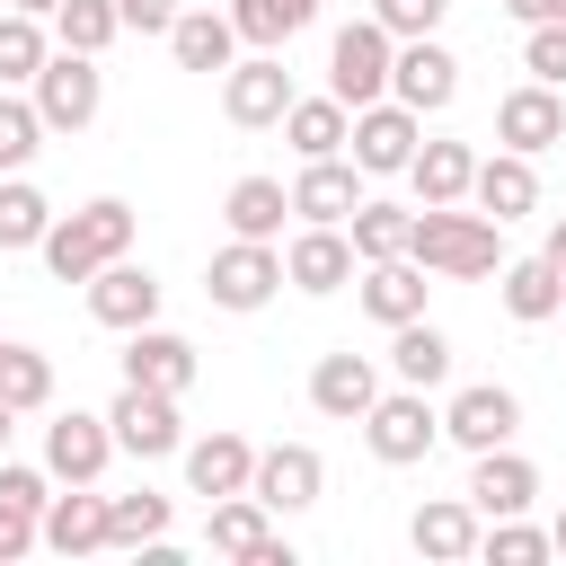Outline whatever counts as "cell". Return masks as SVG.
Instances as JSON below:
<instances>
[{
	"instance_id": "6da1fadb",
	"label": "cell",
	"mask_w": 566,
	"mask_h": 566,
	"mask_svg": "<svg viewBox=\"0 0 566 566\" xmlns=\"http://www.w3.org/2000/svg\"><path fill=\"white\" fill-rule=\"evenodd\" d=\"M407 256H416L424 274L478 283V274H495V265H504V221L460 212V203H416V221H407Z\"/></svg>"
},
{
	"instance_id": "7a4b0ae2",
	"label": "cell",
	"mask_w": 566,
	"mask_h": 566,
	"mask_svg": "<svg viewBox=\"0 0 566 566\" xmlns=\"http://www.w3.org/2000/svg\"><path fill=\"white\" fill-rule=\"evenodd\" d=\"M35 256H44L53 283H88L106 256H133V203L124 195H97L80 212H53V230L35 239Z\"/></svg>"
},
{
	"instance_id": "3957f363",
	"label": "cell",
	"mask_w": 566,
	"mask_h": 566,
	"mask_svg": "<svg viewBox=\"0 0 566 566\" xmlns=\"http://www.w3.org/2000/svg\"><path fill=\"white\" fill-rule=\"evenodd\" d=\"M27 88H35L44 133H88V124H97V106H106V71H97V53H71V44H53V53H44V71H35Z\"/></svg>"
},
{
	"instance_id": "277c9868",
	"label": "cell",
	"mask_w": 566,
	"mask_h": 566,
	"mask_svg": "<svg viewBox=\"0 0 566 566\" xmlns=\"http://www.w3.org/2000/svg\"><path fill=\"white\" fill-rule=\"evenodd\" d=\"M363 442H371L380 469H416V460H433V442H442V407H424V389H380V398L363 407Z\"/></svg>"
},
{
	"instance_id": "5b68a950",
	"label": "cell",
	"mask_w": 566,
	"mask_h": 566,
	"mask_svg": "<svg viewBox=\"0 0 566 566\" xmlns=\"http://www.w3.org/2000/svg\"><path fill=\"white\" fill-rule=\"evenodd\" d=\"M389 53H398V35H389L380 18L336 27V44H327V97H336V106H371V97H389Z\"/></svg>"
},
{
	"instance_id": "8992f818",
	"label": "cell",
	"mask_w": 566,
	"mask_h": 566,
	"mask_svg": "<svg viewBox=\"0 0 566 566\" xmlns=\"http://www.w3.org/2000/svg\"><path fill=\"white\" fill-rule=\"evenodd\" d=\"M416 142H424V115L398 106V97H371V106H354V124H345V159H354L363 177H407Z\"/></svg>"
},
{
	"instance_id": "52a82bcc",
	"label": "cell",
	"mask_w": 566,
	"mask_h": 566,
	"mask_svg": "<svg viewBox=\"0 0 566 566\" xmlns=\"http://www.w3.org/2000/svg\"><path fill=\"white\" fill-rule=\"evenodd\" d=\"M106 433H115V451H133V460H168V451H186V416H177V398H168V389H142V380L115 389Z\"/></svg>"
},
{
	"instance_id": "ba28073f",
	"label": "cell",
	"mask_w": 566,
	"mask_h": 566,
	"mask_svg": "<svg viewBox=\"0 0 566 566\" xmlns=\"http://www.w3.org/2000/svg\"><path fill=\"white\" fill-rule=\"evenodd\" d=\"M203 548H212V557H239V566H292V539L274 531V513H265L248 486H239V495H212Z\"/></svg>"
},
{
	"instance_id": "9c48e42d",
	"label": "cell",
	"mask_w": 566,
	"mask_h": 566,
	"mask_svg": "<svg viewBox=\"0 0 566 566\" xmlns=\"http://www.w3.org/2000/svg\"><path fill=\"white\" fill-rule=\"evenodd\" d=\"M203 292H212V310H265L274 292H283V248L274 239H230L221 256H212V274H203Z\"/></svg>"
},
{
	"instance_id": "30bf717a",
	"label": "cell",
	"mask_w": 566,
	"mask_h": 566,
	"mask_svg": "<svg viewBox=\"0 0 566 566\" xmlns=\"http://www.w3.org/2000/svg\"><path fill=\"white\" fill-rule=\"evenodd\" d=\"M522 433V398L504 389V380H469V389H451V407H442V442H460V451H495V442H513Z\"/></svg>"
},
{
	"instance_id": "8fae6325",
	"label": "cell",
	"mask_w": 566,
	"mask_h": 566,
	"mask_svg": "<svg viewBox=\"0 0 566 566\" xmlns=\"http://www.w3.org/2000/svg\"><path fill=\"white\" fill-rule=\"evenodd\" d=\"M106 460H115L106 416L71 407V416H53V424H44V478H53V486H97V478H106Z\"/></svg>"
},
{
	"instance_id": "7c38bea8",
	"label": "cell",
	"mask_w": 566,
	"mask_h": 566,
	"mask_svg": "<svg viewBox=\"0 0 566 566\" xmlns=\"http://www.w3.org/2000/svg\"><path fill=\"white\" fill-rule=\"evenodd\" d=\"M389 97H398V106H416V115H442V106L460 97V62H451V44L407 35V44L389 53Z\"/></svg>"
},
{
	"instance_id": "4fadbf2b",
	"label": "cell",
	"mask_w": 566,
	"mask_h": 566,
	"mask_svg": "<svg viewBox=\"0 0 566 566\" xmlns=\"http://www.w3.org/2000/svg\"><path fill=\"white\" fill-rule=\"evenodd\" d=\"M283 106H292V71H283L274 53H248V62H230V71H221V115H230L239 133L283 124Z\"/></svg>"
},
{
	"instance_id": "5bb4252c",
	"label": "cell",
	"mask_w": 566,
	"mask_h": 566,
	"mask_svg": "<svg viewBox=\"0 0 566 566\" xmlns=\"http://www.w3.org/2000/svg\"><path fill=\"white\" fill-rule=\"evenodd\" d=\"M283 283L310 292V301L345 292V283H354V239H345V221H301V239L283 248Z\"/></svg>"
},
{
	"instance_id": "9a60e30c",
	"label": "cell",
	"mask_w": 566,
	"mask_h": 566,
	"mask_svg": "<svg viewBox=\"0 0 566 566\" xmlns=\"http://www.w3.org/2000/svg\"><path fill=\"white\" fill-rule=\"evenodd\" d=\"M318 486H327V460H318L310 442H274V451H256V469H248V495H256L265 513H310Z\"/></svg>"
},
{
	"instance_id": "2e32d148",
	"label": "cell",
	"mask_w": 566,
	"mask_h": 566,
	"mask_svg": "<svg viewBox=\"0 0 566 566\" xmlns=\"http://www.w3.org/2000/svg\"><path fill=\"white\" fill-rule=\"evenodd\" d=\"M495 142H504V150H522V159H539L548 142H566V97H557L548 80L504 88V97H495Z\"/></svg>"
},
{
	"instance_id": "e0dca14e",
	"label": "cell",
	"mask_w": 566,
	"mask_h": 566,
	"mask_svg": "<svg viewBox=\"0 0 566 566\" xmlns=\"http://www.w3.org/2000/svg\"><path fill=\"white\" fill-rule=\"evenodd\" d=\"M88 318L115 327V336H124V327H150V318H159V274L133 265V256H106V265L88 274Z\"/></svg>"
},
{
	"instance_id": "ac0fdd59",
	"label": "cell",
	"mask_w": 566,
	"mask_h": 566,
	"mask_svg": "<svg viewBox=\"0 0 566 566\" xmlns=\"http://www.w3.org/2000/svg\"><path fill=\"white\" fill-rule=\"evenodd\" d=\"M124 380H142V389H168V398H186L195 389V345L177 336V327H124Z\"/></svg>"
},
{
	"instance_id": "d6986e66",
	"label": "cell",
	"mask_w": 566,
	"mask_h": 566,
	"mask_svg": "<svg viewBox=\"0 0 566 566\" xmlns=\"http://www.w3.org/2000/svg\"><path fill=\"white\" fill-rule=\"evenodd\" d=\"M380 398V371H371V354H318L310 363V407L318 416H336V424H363V407Z\"/></svg>"
},
{
	"instance_id": "ffe728a7",
	"label": "cell",
	"mask_w": 566,
	"mask_h": 566,
	"mask_svg": "<svg viewBox=\"0 0 566 566\" xmlns=\"http://www.w3.org/2000/svg\"><path fill=\"white\" fill-rule=\"evenodd\" d=\"M478 469H469V504L495 522V513H531L539 504V469L513 451V442H495V451H469Z\"/></svg>"
},
{
	"instance_id": "44dd1931",
	"label": "cell",
	"mask_w": 566,
	"mask_h": 566,
	"mask_svg": "<svg viewBox=\"0 0 566 566\" xmlns=\"http://www.w3.org/2000/svg\"><path fill=\"white\" fill-rule=\"evenodd\" d=\"M469 203H478L486 221H522V212H539V168H531L522 150H495V159L469 168Z\"/></svg>"
},
{
	"instance_id": "7402d4cb",
	"label": "cell",
	"mask_w": 566,
	"mask_h": 566,
	"mask_svg": "<svg viewBox=\"0 0 566 566\" xmlns=\"http://www.w3.org/2000/svg\"><path fill=\"white\" fill-rule=\"evenodd\" d=\"M354 301H363V318H380V327H398V318H424V265H416V256L354 265Z\"/></svg>"
},
{
	"instance_id": "603a6c76",
	"label": "cell",
	"mask_w": 566,
	"mask_h": 566,
	"mask_svg": "<svg viewBox=\"0 0 566 566\" xmlns=\"http://www.w3.org/2000/svg\"><path fill=\"white\" fill-rule=\"evenodd\" d=\"M35 548H53V557H97V548H106V495H88V486L53 495V504L35 513Z\"/></svg>"
},
{
	"instance_id": "cb8c5ba5",
	"label": "cell",
	"mask_w": 566,
	"mask_h": 566,
	"mask_svg": "<svg viewBox=\"0 0 566 566\" xmlns=\"http://www.w3.org/2000/svg\"><path fill=\"white\" fill-rule=\"evenodd\" d=\"M478 504L469 495H433V504H416V522H407V539H416V557H433V566H460V557H478Z\"/></svg>"
},
{
	"instance_id": "d4e9b609",
	"label": "cell",
	"mask_w": 566,
	"mask_h": 566,
	"mask_svg": "<svg viewBox=\"0 0 566 566\" xmlns=\"http://www.w3.org/2000/svg\"><path fill=\"white\" fill-rule=\"evenodd\" d=\"M363 203V168L336 150V159H301V177H292V212L301 221H345Z\"/></svg>"
},
{
	"instance_id": "484cf974",
	"label": "cell",
	"mask_w": 566,
	"mask_h": 566,
	"mask_svg": "<svg viewBox=\"0 0 566 566\" xmlns=\"http://www.w3.org/2000/svg\"><path fill=\"white\" fill-rule=\"evenodd\" d=\"M230 44H239L230 9H177V27H168L177 71H230Z\"/></svg>"
},
{
	"instance_id": "4316f807",
	"label": "cell",
	"mask_w": 566,
	"mask_h": 566,
	"mask_svg": "<svg viewBox=\"0 0 566 566\" xmlns=\"http://www.w3.org/2000/svg\"><path fill=\"white\" fill-rule=\"evenodd\" d=\"M469 168H478L469 142H416L407 186H416V203H469Z\"/></svg>"
},
{
	"instance_id": "83f0119b",
	"label": "cell",
	"mask_w": 566,
	"mask_h": 566,
	"mask_svg": "<svg viewBox=\"0 0 566 566\" xmlns=\"http://www.w3.org/2000/svg\"><path fill=\"white\" fill-rule=\"evenodd\" d=\"M283 212H292V186H283V177H239V186L221 195L230 239H283Z\"/></svg>"
},
{
	"instance_id": "f1b7e54d",
	"label": "cell",
	"mask_w": 566,
	"mask_h": 566,
	"mask_svg": "<svg viewBox=\"0 0 566 566\" xmlns=\"http://www.w3.org/2000/svg\"><path fill=\"white\" fill-rule=\"evenodd\" d=\"M495 283H504V310H513L522 327L557 318V301H566V274H557L548 256H504V265H495Z\"/></svg>"
},
{
	"instance_id": "f546056e",
	"label": "cell",
	"mask_w": 566,
	"mask_h": 566,
	"mask_svg": "<svg viewBox=\"0 0 566 566\" xmlns=\"http://www.w3.org/2000/svg\"><path fill=\"white\" fill-rule=\"evenodd\" d=\"M389 371H398L407 389L451 380V336H442L433 318H398V327H389Z\"/></svg>"
},
{
	"instance_id": "4dcf8cb0",
	"label": "cell",
	"mask_w": 566,
	"mask_h": 566,
	"mask_svg": "<svg viewBox=\"0 0 566 566\" xmlns=\"http://www.w3.org/2000/svg\"><path fill=\"white\" fill-rule=\"evenodd\" d=\"M248 469H256V451H248L239 433H203V442H186V486H195V495H239Z\"/></svg>"
},
{
	"instance_id": "1f68e13d",
	"label": "cell",
	"mask_w": 566,
	"mask_h": 566,
	"mask_svg": "<svg viewBox=\"0 0 566 566\" xmlns=\"http://www.w3.org/2000/svg\"><path fill=\"white\" fill-rule=\"evenodd\" d=\"M345 124H354V106H336V97H292L283 106V142L301 159H336L345 150Z\"/></svg>"
},
{
	"instance_id": "d6a6232c",
	"label": "cell",
	"mask_w": 566,
	"mask_h": 566,
	"mask_svg": "<svg viewBox=\"0 0 566 566\" xmlns=\"http://www.w3.org/2000/svg\"><path fill=\"white\" fill-rule=\"evenodd\" d=\"M407 203H380V195H363L354 212H345V239H354V265H380V256H407Z\"/></svg>"
},
{
	"instance_id": "836d02e7",
	"label": "cell",
	"mask_w": 566,
	"mask_h": 566,
	"mask_svg": "<svg viewBox=\"0 0 566 566\" xmlns=\"http://www.w3.org/2000/svg\"><path fill=\"white\" fill-rule=\"evenodd\" d=\"M310 18H318V0H230V27H239V44H256V53L292 44Z\"/></svg>"
},
{
	"instance_id": "e575fe53",
	"label": "cell",
	"mask_w": 566,
	"mask_h": 566,
	"mask_svg": "<svg viewBox=\"0 0 566 566\" xmlns=\"http://www.w3.org/2000/svg\"><path fill=\"white\" fill-rule=\"evenodd\" d=\"M0 407H9V416L53 407V354H35V345H0Z\"/></svg>"
},
{
	"instance_id": "d590c367",
	"label": "cell",
	"mask_w": 566,
	"mask_h": 566,
	"mask_svg": "<svg viewBox=\"0 0 566 566\" xmlns=\"http://www.w3.org/2000/svg\"><path fill=\"white\" fill-rule=\"evenodd\" d=\"M168 495H106V548H150V539H168Z\"/></svg>"
},
{
	"instance_id": "8d00e7d4",
	"label": "cell",
	"mask_w": 566,
	"mask_h": 566,
	"mask_svg": "<svg viewBox=\"0 0 566 566\" xmlns=\"http://www.w3.org/2000/svg\"><path fill=\"white\" fill-rule=\"evenodd\" d=\"M44 53H53L44 18H27V9H0V88H27V80L44 71Z\"/></svg>"
},
{
	"instance_id": "74e56055",
	"label": "cell",
	"mask_w": 566,
	"mask_h": 566,
	"mask_svg": "<svg viewBox=\"0 0 566 566\" xmlns=\"http://www.w3.org/2000/svg\"><path fill=\"white\" fill-rule=\"evenodd\" d=\"M53 230V203H44V186L18 168V177H0V248H35Z\"/></svg>"
},
{
	"instance_id": "f35d334b",
	"label": "cell",
	"mask_w": 566,
	"mask_h": 566,
	"mask_svg": "<svg viewBox=\"0 0 566 566\" xmlns=\"http://www.w3.org/2000/svg\"><path fill=\"white\" fill-rule=\"evenodd\" d=\"M115 35H124L115 0H62L53 9V44H71V53H106Z\"/></svg>"
},
{
	"instance_id": "ab89813d",
	"label": "cell",
	"mask_w": 566,
	"mask_h": 566,
	"mask_svg": "<svg viewBox=\"0 0 566 566\" xmlns=\"http://www.w3.org/2000/svg\"><path fill=\"white\" fill-rule=\"evenodd\" d=\"M478 557H495V566H539V557H557V548H548V531H531L522 513H495V522H478Z\"/></svg>"
},
{
	"instance_id": "60d3db41",
	"label": "cell",
	"mask_w": 566,
	"mask_h": 566,
	"mask_svg": "<svg viewBox=\"0 0 566 566\" xmlns=\"http://www.w3.org/2000/svg\"><path fill=\"white\" fill-rule=\"evenodd\" d=\"M35 150H44V115H35V97H9V88H0V177H18Z\"/></svg>"
},
{
	"instance_id": "b9f144b4",
	"label": "cell",
	"mask_w": 566,
	"mask_h": 566,
	"mask_svg": "<svg viewBox=\"0 0 566 566\" xmlns=\"http://www.w3.org/2000/svg\"><path fill=\"white\" fill-rule=\"evenodd\" d=\"M522 71H531V80H548V88H566V18L522 27Z\"/></svg>"
},
{
	"instance_id": "7bdbcfd3",
	"label": "cell",
	"mask_w": 566,
	"mask_h": 566,
	"mask_svg": "<svg viewBox=\"0 0 566 566\" xmlns=\"http://www.w3.org/2000/svg\"><path fill=\"white\" fill-rule=\"evenodd\" d=\"M0 504H9V513H27V522H35V513H44V504H53V478H44V469H27V460H9V451H0Z\"/></svg>"
},
{
	"instance_id": "ee69618b",
	"label": "cell",
	"mask_w": 566,
	"mask_h": 566,
	"mask_svg": "<svg viewBox=\"0 0 566 566\" xmlns=\"http://www.w3.org/2000/svg\"><path fill=\"white\" fill-rule=\"evenodd\" d=\"M442 9H451V0H371V18H380L398 44H407V35H433V27H442Z\"/></svg>"
},
{
	"instance_id": "f6af8a7d",
	"label": "cell",
	"mask_w": 566,
	"mask_h": 566,
	"mask_svg": "<svg viewBox=\"0 0 566 566\" xmlns=\"http://www.w3.org/2000/svg\"><path fill=\"white\" fill-rule=\"evenodd\" d=\"M115 18H124L133 35H168V27H177V0H115Z\"/></svg>"
},
{
	"instance_id": "bcb514c9",
	"label": "cell",
	"mask_w": 566,
	"mask_h": 566,
	"mask_svg": "<svg viewBox=\"0 0 566 566\" xmlns=\"http://www.w3.org/2000/svg\"><path fill=\"white\" fill-rule=\"evenodd\" d=\"M27 548H35V522H27V513H9V504H0V566H18V557H27Z\"/></svg>"
},
{
	"instance_id": "7dc6e473",
	"label": "cell",
	"mask_w": 566,
	"mask_h": 566,
	"mask_svg": "<svg viewBox=\"0 0 566 566\" xmlns=\"http://www.w3.org/2000/svg\"><path fill=\"white\" fill-rule=\"evenodd\" d=\"M504 18H522V27H548V18H566V0H495Z\"/></svg>"
},
{
	"instance_id": "c3c4849f",
	"label": "cell",
	"mask_w": 566,
	"mask_h": 566,
	"mask_svg": "<svg viewBox=\"0 0 566 566\" xmlns=\"http://www.w3.org/2000/svg\"><path fill=\"white\" fill-rule=\"evenodd\" d=\"M539 256H548V265H557V274H566V212H557V221H548V239H539Z\"/></svg>"
},
{
	"instance_id": "681fc988",
	"label": "cell",
	"mask_w": 566,
	"mask_h": 566,
	"mask_svg": "<svg viewBox=\"0 0 566 566\" xmlns=\"http://www.w3.org/2000/svg\"><path fill=\"white\" fill-rule=\"evenodd\" d=\"M9 9H27V18H53V9H62V0H9Z\"/></svg>"
},
{
	"instance_id": "f907efd6",
	"label": "cell",
	"mask_w": 566,
	"mask_h": 566,
	"mask_svg": "<svg viewBox=\"0 0 566 566\" xmlns=\"http://www.w3.org/2000/svg\"><path fill=\"white\" fill-rule=\"evenodd\" d=\"M548 548H557V557H566V513H557V522H548Z\"/></svg>"
},
{
	"instance_id": "816d5d0a",
	"label": "cell",
	"mask_w": 566,
	"mask_h": 566,
	"mask_svg": "<svg viewBox=\"0 0 566 566\" xmlns=\"http://www.w3.org/2000/svg\"><path fill=\"white\" fill-rule=\"evenodd\" d=\"M0 451H9V407H0Z\"/></svg>"
},
{
	"instance_id": "f5cc1de1",
	"label": "cell",
	"mask_w": 566,
	"mask_h": 566,
	"mask_svg": "<svg viewBox=\"0 0 566 566\" xmlns=\"http://www.w3.org/2000/svg\"><path fill=\"white\" fill-rule=\"evenodd\" d=\"M557 318H566V301H557Z\"/></svg>"
}]
</instances>
